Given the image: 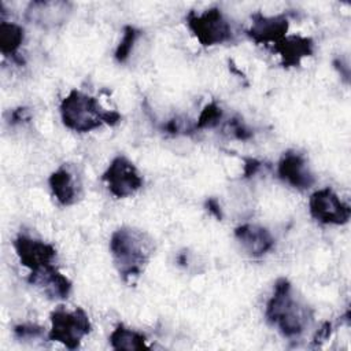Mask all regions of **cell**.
<instances>
[{"label": "cell", "instance_id": "obj_1", "mask_svg": "<svg viewBox=\"0 0 351 351\" xmlns=\"http://www.w3.org/2000/svg\"><path fill=\"white\" fill-rule=\"evenodd\" d=\"M154 240L144 230L122 226L110 239V251L119 276L125 281L138 277L154 254Z\"/></svg>", "mask_w": 351, "mask_h": 351}, {"label": "cell", "instance_id": "obj_2", "mask_svg": "<svg viewBox=\"0 0 351 351\" xmlns=\"http://www.w3.org/2000/svg\"><path fill=\"white\" fill-rule=\"evenodd\" d=\"M265 317L270 325L278 328L282 336L296 337L307 326L310 311L293 298L291 282L281 277L274 284V292L267 302Z\"/></svg>", "mask_w": 351, "mask_h": 351}, {"label": "cell", "instance_id": "obj_3", "mask_svg": "<svg viewBox=\"0 0 351 351\" xmlns=\"http://www.w3.org/2000/svg\"><path fill=\"white\" fill-rule=\"evenodd\" d=\"M60 117L66 128L85 133L100 128L103 123L117 125L121 114L104 110L97 99L73 89L60 103Z\"/></svg>", "mask_w": 351, "mask_h": 351}, {"label": "cell", "instance_id": "obj_4", "mask_svg": "<svg viewBox=\"0 0 351 351\" xmlns=\"http://www.w3.org/2000/svg\"><path fill=\"white\" fill-rule=\"evenodd\" d=\"M186 26L203 47L223 44L233 37L228 18L217 7L204 10L200 14L191 11L186 15Z\"/></svg>", "mask_w": 351, "mask_h": 351}, {"label": "cell", "instance_id": "obj_5", "mask_svg": "<svg viewBox=\"0 0 351 351\" xmlns=\"http://www.w3.org/2000/svg\"><path fill=\"white\" fill-rule=\"evenodd\" d=\"M90 329L89 317L82 307H75L73 311L59 308L51 314L48 339L62 343L69 350H75L80 347L81 340L90 333Z\"/></svg>", "mask_w": 351, "mask_h": 351}, {"label": "cell", "instance_id": "obj_6", "mask_svg": "<svg viewBox=\"0 0 351 351\" xmlns=\"http://www.w3.org/2000/svg\"><path fill=\"white\" fill-rule=\"evenodd\" d=\"M101 180L115 197H128L143 186V177L137 167L123 155L115 156L103 173Z\"/></svg>", "mask_w": 351, "mask_h": 351}, {"label": "cell", "instance_id": "obj_7", "mask_svg": "<svg viewBox=\"0 0 351 351\" xmlns=\"http://www.w3.org/2000/svg\"><path fill=\"white\" fill-rule=\"evenodd\" d=\"M311 217L325 225H343L351 217V207L341 202L330 188L315 191L308 200Z\"/></svg>", "mask_w": 351, "mask_h": 351}, {"label": "cell", "instance_id": "obj_8", "mask_svg": "<svg viewBox=\"0 0 351 351\" xmlns=\"http://www.w3.org/2000/svg\"><path fill=\"white\" fill-rule=\"evenodd\" d=\"M14 248L19 262L30 271L52 265L56 258V250L52 244L26 234H19L14 240Z\"/></svg>", "mask_w": 351, "mask_h": 351}, {"label": "cell", "instance_id": "obj_9", "mask_svg": "<svg viewBox=\"0 0 351 351\" xmlns=\"http://www.w3.org/2000/svg\"><path fill=\"white\" fill-rule=\"evenodd\" d=\"M251 26L247 30V36L256 44L274 45L287 36L289 27V19L285 14L266 16L256 12L251 16Z\"/></svg>", "mask_w": 351, "mask_h": 351}, {"label": "cell", "instance_id": "obj_10", "mask_svg": "<svg viewBox=\"0 0 351 351\" xmlns=\"http://www.w3.org/2000/svg\"><path fill=\"white\" fill-rule=\"evenodd\" d=\"M278 176L282 181L296 189H308L315 182L306 158L296 151H287L278 162Z\"/></svg>", "mask_w": 351, "mask_h": 351}, {"label": "cell", "instance_id": "obj_11", "mask_svg": "<svg viewBox=\"0 0 351 351\" xmlns=\"http://www.w3.org/2000/svg\"><path fill=\"white\" fill-rule=\"evenodd\" d=\"M27 281L40 288L44 295L53 300L67 299L73 288L71 281L64 274H62L53 265L30 271Z\"/></svg>", "mask_w": 351, "mask_h": 351}, {"label": "cell", "instance_id": "obj_12", "mask_svg": "<svg viewBox=\"0 0 351 351\" xmlns=\"http://www.w3.org/2000/svg\"><path fill=\"white\" fill-rule=\"evenodd\" d=\"M234 236L244 248V251L254 258L267 254L274 247V237L266 228L261 225H240L234 229Z\"/></svg>", "mask_w": 351, "mask_h": 351}, {"label": "cell", "instance_id": "obj_13", "mask_svg": "<svg viewBox=\"0 0 351 351\" xmlns=\"http://www.w3.org/2000/svg\"><path fill=\"white\" fill-rule=\"evenodd\" d=\"M273 51L281 56V64L287 69L300 66L302 60L314 52V41L304 36H285L273 45Z\"/></svg>", "mask_w": 351, "mask_h": 351}, {"label": "cell", "instance_id": "obj_14", "mask_svg": "<svg viewBox=\"0 0 351 351\" xmlns=\"http://www.w3.org/2000/svg\"><path fill=\"white\" fill-rule=\"evenodd\" d=\"M48 182L52 195L62 206H71L78 200L81 184L74 171L67 166H60L55 170L49 176Z\"/></svg>", "mask_w": 351, "mask_h": 351}, {"label": "cell", "instance_id": "obj_15", "mask_svg": "<svg viewBox=\"0 0 351 351\" xmlns=\"http://www.w3.org/2000/svg\"><path fill=\"white\" fill-rule=\"evenodd\" d=\"M71 4L66 1H32L26 8V18L41 26H55L63 23Z\"/></svg>", "mask_w": 351, "mask_h": 351}, {"label": "cell", "instance_id": "obj_16", "mask_svg": "<svg viewBox=\"0 0 351 351\" xmlns=\"http://www.w3.org/2000/svg\"><path fill=\"white\" fill-rule=\"evenodd\" d=\"M110 344L114 350H148L145 344L147 339L143 333L126 328L123 324H118L110 335Z\"/></svg>", "mask_w": 351, "mask_h": 351}, {"label": "cell", "instance_id": "obj_17", "mask_svg": "<svg viewBox=\"0 0 351 351\" xmlns=\"http://www.w3.org/2000/svg\"><path fill=\"white\" fill-rule=\"evenodd\" d=\"M25 38L23 27L14 22L1 21L0 23V51L4 56H16Z\"/></svg>", "mask_w": 351, "mask_h": 351}, {"label": "cell", "instance_id": "obj_18", "mask_svg": "<svg viewBox=\"0 0 351 351\" xmlns=\"http://www.w3.org/2000/svg\"><path fill=\"white\" fill-rule=\"evenodd\" d=\"M222 108L215 103L210 101L208 104L204 106L202 110L196 123H195V130H202V129H208V128H215L219 125L222 119Z\"/></svg>", "mask_w": 351, "mask_h": 351}, {"label": "cell", "instance_id": "obj_19", "mask_svg": "<svg viewBox=\"0 0 351 351\" xmlns=\"http://www.w3.org/2000/svg\"><path fill=\"white\" fill-rule=\"evenodd\" d=\"M138 36H140V30H137L134 26H130V25L125 26L123 37H122L119 45L115 49V59H117V62H119V63L126 62V59L129 58L130 51L133 48V44L136 43Z\"/></svg>", "mask_w": 351, "mask_h": 351}, {"label": "cell", "instance_id": "obj_20", "mask_svg": "<svg viewBox=\"0 0 351 351\" xmlns=\"http://www.w3.org/2000/svg\"><path fill=\"white\" fill-rule=\"evenodd\" d=\"M228 129L237 140H248L252 137V130L243 122L240 117H233L228 121Z\"/></svg>", "mask_w": 351, "mask_h": 351}, {"label": "cell", "instance_id": "obj_21", "mask_svg": "<svg viewBox=\"0 0 351 351\" xmlns=\"http://www.w3.org/2000/svg\"><path fill=\"white\" fill-rule=\"evenodd\" d=\"M14 333L21 340L37 339L43 335V328L33 325V324H23V325H16L14 328Z\"/></svg>", "mask_w": 351, "mask_h": 351}, {"label": "cell", "instance_id": "obj_22", "mask_svg": "<svg viewBox=\"0 0 351 351\" xmlns=\"http://www.w3.org/2000/svg\"><path fill=\"white\" fill-rule=\"evenodd\" d=\"M330 332H332V325H330V322H324V325L318 329V332L315 333V336H314V339H313V344L314 346H319L321 343H324V341H326L328 339H329V336H330Z\"/></svg>", "mask_w": 351, "mask_h": 351}, {"label": "cell", "instance_id": "obj_23", "mask_svg": "<svg viewBox=\"0 0 351 351\" xmlns=\"http://www.w3.org/2000/svg\"><path fill=\"white\" fill-rule=\"evenodd\" d=\"M244 162H245V165H244V176L245 177L254 176L262 166V162H259L254 158H247V159H244Z\"/></svg>", "mask_w": 351, "mask_h": 351}, {"label": "cell", "instance_id": "obj_24", "mask_svg": "<svg viewBox=\"0 0 351 351\" xmlns=\"http://www.w3.org/2000/svg\"><path fill=\"white\" fill-rule=\"evenodd\" d=\"M206 207H207V210L217 218V219H222V217H223V214H222V210H221V206H219V203H218V200L217 199H214V197H210L208 200H206Z\"/></svg>", "mask_w": 351, "mask_h": 351}, {"label": "cell", "instance_id": "obj_25", "mask_svg": "<svg viewBox=\"0 0 351 351\" xmlns=\"http://www.w3.org/2000/svg\"><path fill=\"white\" fill-rule=\"evenodd\" d=\"M26 117H27V110H26V108H23V107L14 110V111H12V114H11L12 123H15V122H19V121L25 119Z\"/></svg>", "mask_w": 351, "mask_h": 351}]
</instances>
